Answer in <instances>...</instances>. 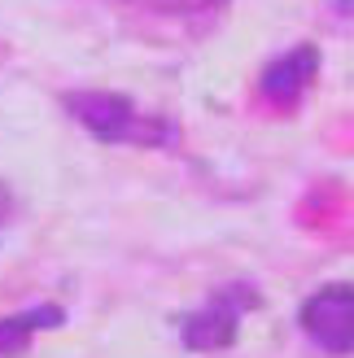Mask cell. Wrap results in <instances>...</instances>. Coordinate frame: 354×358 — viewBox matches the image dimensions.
<instances>
[{"label":"cell","instance_id":"7a4b0ae2","mask_svg":"<svg viewBox=\"0 0 354 358\" xmlns=\"http://www.w3.org/2000/svg\"><path fill=\"white\" fill-rule=\"evenodd\" d=\"M297 324L328 354H354V284H324L306 297Z\"/></svg>","mask_w":354,"mask_h":358},{"label":"cell","instance_id":"6da1fadb","mask_svg":"<svg viewBox=\"0 0 354 358\" xmlns=\"http://www.w3.org/2000/svg\"><path fill=\"white\" fill-rule=\"evenodd\" d=\"M66 110L79 118V127L110 140V145H171L175 140L171 122L136 114V105L118 92H70Z\"/></svg>","mask_w":354,"mask_h":358},{"label":"cell","instance_id":"5b68a950","mask_svg":"<svg viewBox=\"0 0 354 358\" xmlns=\"http://www.w3.org/2000/svg\"><path fill=\"white\" fill-rule=\"evenodd\" d=\"M62 310L57 306H35V310H17L9 319H0V358H13V354H22L31 345V336L40 332V328H57L62 324Z\"/></svg>","mask_w":354,"mask_h":358},{"label":"cell","instance_id":"277c9868","mask_svg":"<svg viewBox=\"0 0 354 358\" xmlns=\"http://www.w3.org/2000/svg\"><path fill=\"white\" fill-rule=\"evenodd\" d=\"M250 301H227V293H219L215 301H206L197 315L184 319V345L188 350H219L236 336V319Z\"/></svg>","mask_w":354,"mask_h":358},{"label":"cell","instance_id":"8992f818","mask_svg":"<svg viewBox=\"0 0 354 358\" xmlns=\"http://www.w3.org/2000/svg\"><path fill=\"white\" fill-rule=\"evenodd\" d=\"M145 9H157V13H206V9H219L223 0H136Z\"/></svg>","mask_w":354,"mask_h":358},{"label":"cell","instance_id":"3957f363","mask_svg":"<svg viewBox=\"0 0 354 358\" xmlns=\"http://www.w3.org/2000/svg\"><path fill=\"white\" fill-rule=\"evenodd\" d=\"M315 70H320V52L311 44L285 52V57H276L267 70H262V96L271 105H293L306 92V83L315 79Z\"/></svg>","mask_w":354,"mask_h":358}]
</instances>
